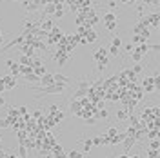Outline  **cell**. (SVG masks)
<instances>
[{"mask_svg":"<svg viewBox=\"0 0 160 158\" xmlns=\"http://www.w3.org/2000/svg\"><path fill=\"white\" fill-rule=\"evenodd\" d=\"M4 106H6V98L0 95V107H4Z\"/></svg>","mask_w":160,"mask_h":158,"instance_id":"obj_42","label":"cell"},{"mask_svg":"<svg viewBox=\"0 0 160 158\" xmlns=\"http://www.w3.org/2000/svg\"><path fill=\"white\" fill-rule=\"evenodd\" d=\"M106 57H108V49H106V47H98V49L93 53V60H95V62L106 58Z\"/></svg>","mask_w":160,"mask_h":158,"instance_id":"obj_6","label":"cell"},{"mask_svg":"<svg viewBox=\"0 0 160 158\" xmlns=\"http://www.w3.org/2000/svg\"><path fill=\"white\" fill-rule=\"evenodd\" d=\"M53 158H66V153H64V149L62 146H53Z\"/></svg>","mask_w":160,"mask_h":158,"instance_id":"obj_10","label":"cell"},{"mask_svg":"<svg viewBox=\"0 0 160 158\" xmlns=\"http://www.w3.org/2000/svg\"><path fill=\"white\" fill-rule=\"evenodd\" d=\"M53 80H55V84H62V86H69V84H73V78L62 75V73H55V75H53Z\"/></svg>","mask_w":160,"mask_h":158,"instance_id":"obj_1","label":"cell"},{"mask_svg":"<svg viewBox=\"0 0 160 158\" xmlns=\"http://www.w3.org/2000/svg\"><path fill=\"white\" fill-rule=\"evenodd\" d=\"M117 133H118V129H117V127H109V129H108V133H106V135H108V136L111 138V136H115Z\"/></svg>","mask_w":160,"mask_h":158,"instance_id":"obj_31","label":"cell"},{"mask_svg":"<svg viewBox=\"0 0 160 158\" xmlns=\"http://www.w3.org/2000/svg\"><path fill=\"white\" fill-rule=\"evenodd\" d=\"M57 4H46L44 6V9H42V17H46V15H53L55 11H57Z\"/></svg>","mask_w":160,"mask_h":158,"instance_id":"obj_8","label":"cell"},{"mask_svg":"<svg viewBox=\"0 0 160 158\" xmlns=\"http://www.w3.org/2000/svg\"><path fill=\"white\" fill-rule=\"evenodd\" d=\"M13 2H20V4H28V2H31V0H13Z\"/></svg>","mask_w":160,"mask_h":158,"instance_id":"obj_44","label":"cell"},{"mask_svg":"<svg viewBox=\"0 0 160 158\" xmlns=\"http://www.w3.org/2000/svg\"><path fill=\"white\" fill-rule=\"evenodd\" d=\"M124 51H128V53H131V51H133V44H126V46H124Z\"/></svg>","mask_w":160,"mask_h":158,"instance_id":"obj_40","label":"cell"},{"mask_svg":"<svg viewBox=\"0 0 160 158\" xmlns=\"http://www.w3.org/2000/svg\"><path fill=\"white\" fill-rule=\"evenodd\" d=\"M142 57H144V55H140L138 51H131V60H133V62H135V64H138L140 60H142Z\"/></svg>","mask_w":160,"mask_h":158,"instance_id":"obj_15","label":"cell"},{"mask_svg":"<svg viewBox=\"0 0 160 158\" xmlns=\"http://www.w3.org/2000/svg\"><path fill=\"white\" fill-rule=\"evenodd\" d=\"M18 64H20V66H29L31 58H29V57H26V55H22V57L18 58Z\"/></svg>","mask_w":160,"mask_h":158,"instance_id":"obj_21","label":"cell"},{"mask_svg":"<svg viewBox=\"0 0 160 158\" xmlns=\"http://www.w3.org/2000/svg\"><path fill=\"white\" fill-rule=\"evenodd\" d=\"M106 6H108L109 9H117L118 4H117V0H106Z\"/></svg>","mask_w":160,"mask_h":158,"instance_id":"obj_27","label":"cell"},{"mask_svg":"<svg viewBox=\"0 0 160 158\" xmlns=\"http://www.w3.org/2000/svg\"><path fill=\"white\" fill-rule=\"evenodd\" d=\"M95 115H97V118H108V116H109V113H108V109H98V111H97V113H95Z\"/></svg>","mask_w":160,"mask_h":158,"instance_id":"obj_19","label":"cell"},{"mask_svg":"<svg viewBox=\"0 0 160 158\" xmlns=\"http://www.w3.org/2000/svg\"><path fill=\"white\" fill-rule=\"evenodd\" d=\"M122 144H124V153H129V149L137 144V140H135V136H128L126 135V138L122 140Z\"/></svg>","mask_w":160,"mask_h":158,"instance_id":"obj_4","label":"cell"},{"mask_svg":"<svg viewBox=\"0 0 160 158\" xmlns=\"http://www.w3.org/2000/svg\"><path fill=\"white\" fill-rule=\"evenodd\" d=\"M142 69H144V64H140V62H138V64H135V66H133L131 73H133V75H138V73H140Z\"/></svg>","mask_w":160,"mask_h":158,"instance_id":"obj_24","label":"cell"},{"mask_svg":"<svg viewBox=\"0 0 160 158\" xmlns=\"http://www.w3.org/2000/svg\"><path fill=\"white\" fill-rule=\"evenodd\" d=\"M2 84H4V87L6 89H13L17 86V78L15 77H11V75H6V77H2Z\"/></svg>","mask_w":160,"mask_h":158,"instance_id":"obj_2","label":"cell"},{"mask_svg":"<svg viewBox=\"0 0 160 158\" xmlns=\"http://www.w3.org/2000/svg\"><path fill=\"white\" fill-rule=\"evenodd\" d=\"M117 15H115V13H106V15H104V22H117Z\"/></svg>","mask_w":160,"mask_h":158,"instance_id":"obj_20","label":"cell"},{"mask_svg":"<svg viewBox=\"0 0 160 158\" xmlns=\"http://www.w3.org/2000/svg\"><path fill=\"white\" fill-rule=\"evenodd\" d=\"M24 80H26V84H37V82H40V77L35 75V73H29V75L24 77Z\"/></svg>","mask_w":160,"mask_h":158,"instance_id":"obj_12","label":"cell"},{"mask_svg":"<svg viewBox=\"0 0 160 158\" xmlns=\"http://www.w3.org/2000/svg\"><path fill=\"white\" fill-rule=\"evenodd\" d=\"M93 142V146H102V142H100V136H95V138H91Z\"/></svg>","mask_w":160,"mask_h":158,"instance_id":"obj_38","label":"cell"},{"mask_svg":"<svg viewBox=\"0 0 160 158\" xmlns=\"http://www.w3.org/2000/svg\"><path fill=\"white\" fill-rule=\"evenodd\" d=\"M28 109H29V107H26V106L18 107V109H17V111H18V116H20V115H22V116H24V115H28Z\"/></svg>","mask_w":160,"mask_h":158,"instance_id":"obj_36","label":"cell"},{"mask_svg":"<svg viewBox=\"0 0 160 158\" xmlns=\"http://www.w3.org/2000/svg\"><path fill=\"white\" fill-rule=\"evenodd\" d=\"M111 46H115V47H122V38L120 37H113V40H111Z\"/></svg>","mask_w":160,"mask_h":158,"instance_id":"obj_23","label":"cell"},{"mask_svg":"<svg viewBox=\"0 0 160 158\" xmlns=\"http://www.w3.org/2000/svg\"><path fill=\"white\" fill-rule=\"evenodd\" d=\"M148 146H149V149H157V151H158V138L148 140Z\"/></svg>","mask_w":160,"mask_h":158,"instance_id":"obj_26","label":"cell"},{"mask_svg":"<svg viewBox=\"0 0 160 158\" xmlns=\"http://www.w3.org/2000/svg\"><path fill=\"white\" fill-rule=\"evenodd\" d=\"M33 73H35V75H38V77H42L44 73H48V69H46L44 66H38V67H33Z\"/></svg>","mask_w":160,"mask_h":158,"instance_id":"obj_22","label":"cell"},{"mask_svg":"<svg viewBox=\"0 0 160 158\" xmlns=\"http://www.w3.org/2000/svg\"><path fill=\"white\" fill-rule=\"evenodd\" d=\"M122 4H131V0H120Z\"/></svg>","mask_w":160,"mask_h":158,"instance_id":"obj_45","label":"cell"},{"mask_svg":"<svg viewBox=\"0 0 160 158\" xmlns=\"http://www.w3.org/2000/svg\"><path fill=\"white\" fill-rule=\"evenodd\" d=\"M57 111H58V106H57V104L49 106V113H51V115H53V113H57Z\"/></svg>","mask_w":160,"mask_h":158,"instance_id":"obj_39","label":"cell"},{"mask_svg":"<svg viewBox=\"0 0 160 158\" xmlns=\"http://www.w3.org/2000/svg\"><path fill=\"white\" fill-rule=\"evenodd\" d=\"M142 29H146V27H142V26H140V24H135V26H133V33H135V35H140V31Z\"/></svg>","mask_w":160,"mask_h":158,"instance_id":"obj_30","label":"cell"},{"mask_svg":"<svg viewBox=\"0 0 160 158\" xmlns=\"http://www.w3.org/2000/svg\"><path fill=\"white\" fill-rule=\"evenodd\" d=\"M86 124H88V126H95V124H97V116H88V118H86Z\"/></svg>","mask_w":160,"mask_h":158,"instance_id":"obj_35","label":"cell"},{"mask_svg":"<svg viewBox=\"0 0 160 158\" xmlns=\"http://www.w3.org/2000/svg\"><path fill=\"white\" fill-rule=\"evenodd\" d=\"M117 22H118V20H117ZM117 22H106V29L113 31L115 27H117Z\"/></svg>","mask_w":160,"mask_h":158,"instance_id":"obj_33","label":"cell"},{"mask_svg":"<svg viewBox=\"0 0 160 158\" xmlns=\"http://www.w3.org/2000/svg\"><path fill=\"white\" fill-rule=\"evenodd\" d=\"M71 113H73V115H78L80 113V104L77 102V100L71 102Z\"/></svg>","mask_w":160,"mask_h":158,"instance_id":"obj_17","label":"cell"},{"mask_svg":"<svg viewBox=\"0 0 160 158\" xmlns=\"http://www.w3.org/2000/svg\"><path fill=\"white\" fill-rule=\"evenodd\" d=\"M135 51H138L140 55H148V51H149V46H148V44H138Z\"/></svg>","mask_w":160,"mask_h":158,"instance_id":"obj_14","label":"cell"},{"mask_svg":"<svg viewBox=\"0 0 160 158\" xmlns=\"http://www.w3.org/2000/svg\"><path fill=\"white\" fill-rule=\"evenodd\" d=\"M18 156L20 158H28V149L24 147V144H22V142L18 144Z\"/></svg>","mask_w":160,"mask_h":158,"instance_id":"obj_16","label":"cell"},{"mask_svg":"<svg viewBox=\"0 0 160 158\" xmlns=\"http://www.w3.org/2000/svg\"><path fill=\"white\" fill-rule=\"evenodd\" d=\"M108 66H109V58L106 57V58H102V60H98V62H97V71H98V73H102L104 69H108Z\"/></svg>","mask_w":160,"mask_h":158,"instance_id":"obj_11","label":"cell"},{"mask_svg":"<svg viewBox=\"0 0 160 158\" xmlns=\"http://www.w3.org/2000/svg\"><path fill=\"white\" fill-rule=\"evenodd\" d=\"M135 2H137V0H131V4H129V6H133V4H135Z\"/></svg>","mask_w":160,"mask_h":158,"instance_id":"obj_47","label":"cell"},{"mask_svg":"<svg viewBox=\"0 0 160 158\" xmlns=\"http://www.w3.org/2000/svg\"><path fill=\"white\" fill-rule=\"evenodd\" d=\"M137 13H138V17H146V6H138Z\"/></svg>","mask_w":160,"mask_h":158,"instance_id":"obj_32","label":"cell"},{"mask_svg":"<svg viewBox=\"0 0 160 158\" xmlns=\"http://www.w3.org/2000/svg\"><path fill=\"white\" fill-rule=\"evenodd\" d=\"M140 37H144V38L148 40L151 37V31H149V27H146V29H142L140 31Z\"/></svg>","mask_w":160,"mask_h":158,"instance_id":"obj_29","label":"cell"},{"mask_svg":"<svg viewBox=\"0 0 160 158\" xmlns=\"http://www.w3.org/2000/svg\"><path fill=\"white\" fill-rule=\"evenodd\" d=\"M6 155H8V151H4V149H0V158H6Z\"/></svg>","mask_w":160,"mask_h":158,"instance_id":"obj_43","label":"cell"},{"mask_svg":"<svg viewBox=\"0 0 160 158\" xmlns=\"http://www.w3.org/2000/svg\"><path fill=\"white\" fill-rule=\"evenodd\" d=\"M108 158H117V156H115V155H109V156H108Z\"/></svg>","mask_w":160,"mask_h":158,"instance_id":"obj_46","label":"cell"},{"mask_svg":"<svg viewBox=\"0 0 160 158\" xmlns=\"http://www.w3.org/2000/svg\"><path fill=\"white\" fill-rule=\"evenodd\" d=\"M53 15H55V18H62V17L66 15V11L62 9V6H58V7H57V11H55Z\"/></svg>","mask_w":160,"mask_h":158,"instance_id":"obj_25","label":"cell"},{"mask_svg":"<svg viewBox=\"0 0 160 158\" xmlns=\"http://www.w3.org/2000/svg\"><path fill=\"white\" fill-rule=\"evenodd\" d=\"M118 47H115V46H111L109 49H108V55H113V57H118Z\"/></svg>","mask_w":160,"mask_h":158,"instance_id":"obj_28","label":"cell"},{"mask_svg":"<svg viewBox=\"0 0 160 158\" xmlns=\"http://www.w3.org/2000/svg\"><path fill=\"white\" fill-rule=\"evenodd\" d=\"M82 142H84V155H88L93 147V142H91V138H84Z\"/></svg>","mask_w":160,"mask_h":158,"instance_id":"obj_13","label":"cell"},{"mask_svg":"<svg viewBox=\"0 0 160 158\" xmlns=\"http://www.w3.org/2000/svg\"><path fill=\"white\" fill-rule=\"evenodd\" d=\"M40 86H51V84H55V80H53V73H44L42 77H40Z\"/></svg>","mask_w":160,"mask_h":158,"instance_id":"obj_5","label":"cell"},{"mask_svg":"<svg viewBox=\"0 0 160 158\" xmlns=\"http://www.w3.org/2000/svg\"><path fill=\"white\" fill-rule=\"evenodd\" d=\"M148 46H149V49H153V51H158L160 49L158 44H148Z\"/></svg>","mask_w":160,"mask_h":158,"instance_id":"obj_41","label":"cell"},{"mask_svg":"<svg viewBox=\"0 0 160 158\" xmlns=\"http://www.w3.org/2000/svg\"><path fill=\"white\" fill-rule=\"evenodd\" d=\"M38 29L44 31V33H49V31L53 29V22H51V20H40Z\"/></svg>","mask_w":160,"mask_h":158,"instance_id":"obj_7","label":"cell"},{"mask_svg":"<svg viewBox=\"0 0 160 158\" xmlns=\"http://www.w3.org/2000/svg\"><path fill=\"white\" fill-rule=\"evenodd\" d=\"M22 6H24V9L28 11V13H37V11L40 9V6H38V4H35L33 0L28 2V4H22Z\"/></svg>","mask_w":160,"mask_h":158,"instance_id":"obj_9","label":"cell"},{"mask_svg":"<svg viewBox=\"0 0 160 158\" xmlns=\"http://www.w3.org/2000/svg\"><path fill=\"white\" fill-rule=\"evenodd\" d=\"M37 118H42V111L40 109H37V111H33V120H37Z\"/></svg>","mask_w":160,"mask_h":158,"instance_id":"obj_37","label":"cell"},{"mask_svg":"<svg viewBox=\"0 0 160 158\" xmlns=\"http://www.w3.org/2000/svg\"><path fill=\"white\" fill-rule=\"evenodd\" d=\"M84 37H86V44H93V42H97V40H98V35H97V31L93 29V27H91V29H88L86 31V35H84Z\"/></svg>","mask_w":160,"mask_h":158,"instance_id":"obj_3","label":"cell"},{"mask_svg":"<svg viewBox=\"0 0 160 158\" xmlns=\"http://www.w3.org/2000/svg\"><path fill=\"white\" fill-rule=\"evenodd\" d=\"M146 4H148V6H158V0H142V6H146Z\"/></svg>","mask_w":160,"mask_h":158,"instance_id":"obj_34","label":"cell"},{"mask_svg":"<svg viewBox=\"0 0 160 158\" xmlns=\"http://www.w3.org/2000/svg\"><path fill=\"white\" fill-rule=\"evenodd\" d=\"M128 115H129V113H128L126 109H118V111H117V120H126Z\"/></svg>","mask_w":160,"mask_h":158,"instance_id":"obj_18","label":"cell"}]
</instances>
